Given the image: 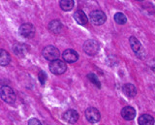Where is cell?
I'll return each mask as SVG.
<instances>
[{"instance_id": "obj_21", "label": "cell", "mask_w": 155, "mask_h": 125, "mask_svg": "<svg viewBox=\"0 0 155 125\" xmlns=\"http://www.w3.org/2000/svg\"><path fill=\"white\" fill-rule=\"evenodd\" d=\"M38 78H39V81L41 83V84L42 85H44L45 84V83L47 81V74L44 72L43 70H40L39 71V74H38Z\"/></svg>"}, {"instance_id": "obj_14", "label": "cell", "mask_w": 155, "mask_h": 125, "mask_svg": "<svg viewBox=\"0 0 155 125\" xmlns=\"http://www.w3.org/2000/svg\"><path fill=\"white\" fill-rule=\"evenodd\" d=\"M138 122L140 125H154V118L150 114L144 113L139 117Z\"/></svg>"}, {"instance_id": "obj_1", "label": "cell", "mask_w": 155, "mask_h": 125, "mask_svg": "<svg viewBox=\"0 0 155 125\" xmlns=\"http://www.w3.org/2000/svg\"><path fill=\"white\" fill-rule=\"evenodd\" d=\"M42 54L44 56V58L51 62V61H54V60L58 59V57L60 55V52L58 51L57 48H55V47L47 46L46 48H44Z\"/></svg>"}, {"instance_id": "obj_22", "label": "cell", "mask_w": 155, "mask_h": 125, "mask_svg": "<svg viewBox=\"0 0 155 125\" xmlns=\"http://www.w3.org/2000/svg\"><path fill=\"white\" fill-rule=\"evenodd\" d=\"M28 125H42V123L37 118H31L28 121Z\"/></svg>"}, {"instance_id": "obj_10", "label": "cell", "mask_w": 155, "mask_h": 125, "mask_svg": "<svg viewBox=\"0 0 155 125\" xmlns=\"http://www.w3.org/2000/svg\"><path fill=\"white\" fill-rule=\"evenodd\" d=\"M129 43H130V46H131V48H132L133 51L137 55H139V57H140V52L143 51V47H142V44L140 43V41L136 37L131 36L129 38Z\"/></svg>"}, {"instance_id": "obj_17", "label": "cell", "mask_w": 155, "mask_h": 125, "mask_svg": "<svg viewBox=\"0 0 155 125\" xmlns=\"http://www.w3.org/2000/svg\"><path fill=\"white\" fill-rule=\"evenodd\" d=\"M59 5L63 11H70L74 7L75 3L73 0H61L59 2Z\"/></svg>"}, {"instance_id": "obj_3", "label": "cell", "mask_w": 155, "mask_h": 125, "mask_svg": "<svg viewBox=\"0 0 155 125\" xmlns=\"http://www.w3.org/2000/svg\"><path fill=\"white\" fill-rule=\"evenodd\" d=\"M50 70L52 74L54 75H62L64 74L67 70L66 63L63 60H54L50 63Z\"/></svg>"}, {"instance_id": "obj_18", "label": "cell", "mask_w": 155, "mask_h": 125, "mask_svg": "<svg viewBox=\"0 0 155 125\" xmlns=\"http://www.w3.org/2000/svg\"><path fill=\"white\" fill-rule=\"evenodd\" d=\"M14 51L15 54H17L18 55H24L27 52V47L25 45L21 44H16L14 46Z\"/></svg>"}, {"instance_id": "obj_16", "label": "cell", "mask_w": 155, "mask_h": 125, "mask_svg": "<svg viewBox=\"0 0 155 125\" xmlns=\"http://www.w3.org/2000/svg\"><path fill=\"white\" fill-rule=\"evenodd\" d=\"M10 60H11V57L8 52L4 50L0 51V64L2 66H6L10 63Z\"/></svg>"}, {"instance_id": "obj_4", "label": "cell", "mask_w": 155, "mask_h": 125, "mask_svg": "<svg viewBox=\"0 0 155 125\" xmlns=\"http://www.w3.org/2000/svg\"><path fill=\"white\" fill-rule=\"evenodd\" d=\"M106 18L105 13L101 10H94L89 14V20L94 25H102L106 21Z\"/></svg>"}, {"instance_id": "obj_20", "label": "cell", "mask_w": 155, "mask_h": 125, "mask_svg": "<svg viewBox=\"0 0 155 125\" xmlns=\"http://www.w3.org/2000/svg\"><path fill=\"white\" fill-rule=\"evenodd\" d=\"M114 21L118 25H124L127 21V18L122 13H116L114 15Z\"/></svg>"}, {"instance_id": "obj_13", "label": "cell", "mask_w": 155, "mask_h": 125, "mask_svg": "<svg viewBox=\"0 0 155 125\" xmlns=\"http://www.w3.org/2000/svg\"><path fill=\"white\" fill-rule=\"evenodd\" d=\"M122 91H123V93L129 98H133L136 96V94H137V89H136L135 85L131 84H124L122 87Z\"/></svg>"}, {"instance_id": "obj_7", "label": "cell", "mask_w": 155, "mask_h": 125, "mask_svg": "<svg viewBox=\"0 0 155 125\" xmlns=\"http://www.w3.org/2000/svg\"><path fill=\"white\" fill-rule=\"evenodd\" d=\"M19 34L24 38H32L35 34V27L31 23H23L19 27Z\"/></svg>"}, {"instance_id": "obj_15", "label": "cell", "mask_w": 155, "mask_h": 125, "mask_svg": "<svg viewBox=\"0 0 155 125\" xmlns=\"http://www.w3.org/2000/svg\"><path fill=\"white\" fill-rule=\"evenodd\" d=\"M62 29V23L58 21H52L48 23V30L52 33H59Z\"/></svg>"}, {"instance_id": "obj_8", "label": "cell", "mask_w": 155, "mask_h": 125, "mask_svg": "<svg viewBox=\"0 0 155 125\" xmlns=\"http://www.w3.org/2000/svg\"><path fill=\"white\" fill-rule=\"evenodd\" d=\"M63 119L65 120L66 122L70 123V124H74L76 123L78 120H79V113H78L77 110H68L63 113Z\"/></svg>"}, {"instance_id": "obj_9", "label": "cell", "mask_w": 155, "mask_h": 125, "mask_svg": "<svg viewBox=\"0 0 155 125\" xmlns=\"http://www.w3.org/2000/svg\"><path fill=\"white\" fill-rule=\"evenodd\" d=\"M62 58L64 59V61L68 62V63H73V62H76L79 59V54L74 50H66L63 51Z\"/></svg>"}, {"instance_id": "obj_11", "label": "cell", "mask_w": 155, "mask_h": 125, "mask_svg": "<svg viewBox=\"0 0 155 125\" xmlns=\"http://www.w3.org/2000/svg\"><path fill=\"white\" fill-rule=\"evenodd\" d=\"M121 115L125 120H133L136 117V110L130 106H126L121 110Z\"/></svg>"}, {"instance_id": "obj_6", "label": "cell", "mask_w": 155, "mask_h": 125, "mask_svg": "<svg viewBox=\"0 0 155 125\" xmlns=\"http://www.w3.org/2000/svg\"><path fill=\"white\" fill-rule=\"evenodd\" d=\"M85 117L90 123H96L101 119V114L96 108H88L85 110Z\"/></svg>"}, {"instance_id": "obj_12", "label": "cell", "mask_w": 155, "mask_h": 125, "mask_svg": "<svg viewBox=\"0 0 155 125\" xmlns=\"http://www.w3.org/2000/svg\"><path fill=\"white\" fill-rule=\"evenodd\" d=\"M74 18L80 25H86L88 22V18L86 17L85 13L81 10H78L74 13Z\"/></svg>"}, {"instance_id": "obj_2", "label": "cell", "mask_w": 155, "mask_h": 125, "mask_svg": "<svg viewBox=\"0 0 155 125\" xmlns=\"http://www.w3.org/2000/svg\"><path fill=\"white\" fill-rule=\"evenodd\" d=\"M0 95L3 101L6 103L12 104L16 101V94H15L14 90L9 87L8 85H3L1 89H0Z\"/></svg>"}, {"instance_id": "obj_19", "label": "cell", "mask_w": 155, "mask_h": 125, "mask_svg": "<svg viewBox=\"0 0 155 125\" xmlns=\"http://www.w3.org/2000/svg\"><path fill=\"white\" fill-rule=\"evenodd\" d=\"M87 79L90 81V83L93 84L97 88H101V83L97 78V76L94 73H89L87 74Z\"/></svg>"}, {"instance_id": "obj_5", "label": "cell", "mask_w": 155, "mask_h": 125, "mask_svg": "<svg viewBox=\"0 0 155 125\" xmlns=\"http://www.w3.org/2000/svg\"><path fill=\"white\" fill-rule=\"evenodd\" d=\"M99 49L100 46L98 44V42L95 40H87L84 44V51L86 54L91 56L97 54V52L99 51Z\"/></svg>"}, {"instance_id": "obj_23", "label": "cell", "mask_w": 155, "mask_h": 125, "mask_svg": "<svg viewBox=\"0 0 155 125\" xmlns=\"http://www.w3.org/2000/svg\"><path fill=\"white\" fill-rule=\"evenodd\" d=\"M151 68H152V70H153V71H155V65H153V64H152V65H151Z\"/></svg>"}]
</instances>
